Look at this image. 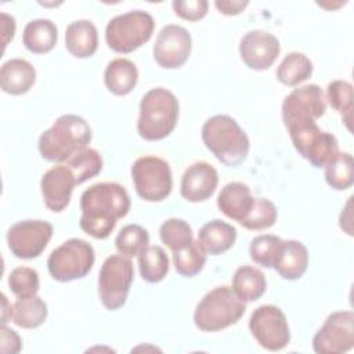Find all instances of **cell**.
<instances>
[{
	"mask_svg": "<svg viewBox=\"0 0 354 354\" xmlns=\"http://www.w3.org/2000/svg\"><path fill=\"white\" fill-rule=\"evenodd\" d=\"M80 210V228L95 239H105L129 213L130 196L118 183H97L82 194Z\"/></svg>",
	"mask_w": 354,
	"mask_h": 354,
	"instance_id": "obj_1",
	"label": "cell"
},
{
	"mask_svg": "<svg viewBox=\"0 0 354 354\" xmlns=\"http://www.w3.org/2000/svg\"><path fill=\"white\" fill-rule=\"evenodd\" d=\"M93 133L82 116L66 113L59 116L50 129L39 138V152L43 159L64 163L72 155L86 148L91 141Z\"/></svg>",
	"mask_w": 354,
	"mask_h": 354,
	"instance_id": "obj_2",
	"label": "cell"
},
{
	"mask_svg": "<svg viewBox=\"0 0 354 354\" xmlns=\"http://www.w3.org/2000/svg\"><path fill=\"white\" fill-rule=\"evenodd\" d=\"M205 147L225 166L236 167L248 156L250 142L238 122L228 115H214L202 126Z\"/></svg>",
	"mask_w": 354,
	"mask_h": 354,
	"instance_id": "obj_3",
	"label": "cell"
},
{
	"mask_svg": "<svg viewBox=\"0 0 354 354\" xmlns=\"http://www.w3.org/2000/svg\"><path fill=\"white\" fill-rule=\"evenodd\" d=\"M178 120V100L165 87H155L147 91L140 102L137 131L147 141L166 138Z\"/></svg>",
	"mask_w": 354,
	"mask_h": 354,
	"instance_id": "obj_4",
	"label": "cell"
},
{
	"mask_svg": "<svg viewBox=\"0 0 354 354\" xmlns=\"http://www.w3.org/2000/svg\"><path fill=\"white\" fill-rule=\"evenodd\" d=\"M246 304L223 285L209 290L194 311V324L202 332H218L236 324L245 314Z\"/></svg>",
	"mask_w": 354,
	"mask_h": 354,
	"instance_id": "obj_5",
	"label": "cell"
},
{
	"mask_svg": "<svg viewBox=\"0 0 354 354\" xmlns=\"http://www.w3.org/2000/svg\"><path fill=\"white\" fill-rule=\"evenodd\" d=\"M155 19L142 10H133L109 19L105 28V40L111 50L127 54L145 44L153 33Z\"/></svg>",
	"mask_w": 354,
	"mask_h": 354,
	"instance_id": "obj_6",
	"label": "cell"
},
{
	"mask_svg": "<svg viewBox=\"0 0 354 354\" xmlns=\"http://www.w3.org/2000/svg\"><path fill=\"white\" fill-rule=\"evenodd\" d=\"M95 253L93 246L79 238H71L55 248L47 260L50 275L59 282L84 278L93 268Z\"/></svg>",
	"mask_w": 354,
	"mask_h": 354,
	"instance_id": "obj_7",
	"label": "cell"
},
{
	"mask_svg": "<svg viewBox=\"0 0 354 354\" xmlns=\"http://www.w3.org/2000/svg\"><path fill=\"white\" fill-rule=\"evenodd\" d=\"M134 279V267L130 257L111 254L105 259L98 274V295L106 310L115 311L124 306Z\"/></svg>",
	"mask_w": 354,
	"mask_h": 354,
	"instance_id": "obj_8",
	"label": "cell"
},
{
	"mask_svg": "<svg viewBox=\"0 0 354 354\" xmlns=\"http://www.w3.org/2000/svg\"><path fill=\"white\" fill-rule=\"evenodd\" d=\"M288 129L293 147L314 167H325L340 151L337 138L318 127L317 122L292 124Z\"/></svg>",
	"mask_w": 354,
	"mask_h": 354,
	"instance_id": "obj_9",
	"label": "cell"
},
{
	"mask_svg": "<svg viewBox=\"0 0 354 354\" xmlns=\"http://www.w3.org/2000/svg\"><path fill=\"white\" fill-rule=\"evenodd\" d=\"M131 178L137 195L147 202L166 199L173 188L170 166L158 156H141L131 166Z\"/></svg>",
	"mask_w": 354,
	"mask_h": 354,
	"instance_id": "obj_10",
	"label": "cell"
},
{
	"mask_svg": "<svg viewBox=\"0 0 354 354\" xmlns=\"http://www.w3.org/2000/svg\"><path fill=\"white\" fill-rule=\"evenodd\" d=\"M249 329L256 342L268 351H279L290 342V329L283 311L272 304L257 307L249 319Z\"/></svg>",
	"mask_w": 354,
	"mask_h": 354,
	"instance_id": "obj_11",
	"label": "cell"
},
{
	"mask_svg": "<svg viewBox=\"0 0 354 354\" xmlns=\"http://www.w3.org/2000/svg\"><path fill=\"white\" fill-rule=\"evenodd\" d=\"M53 232V225L44 220L18 221L7 231V245L10 252L18 259H36L47 248Z\"/></svg>",
	"mask_w": 354,
	"mask_h": 354,
	"instance_id": "obj_12",
	"label": "cell"
},
{
	"mask_svg": "<svg viewBox=\"0 0 354 354\" xmlns=\"http://www.w3.org/2000/svg\"><path fill=\"white\" fill-rule=\"evenodd\" d=\"M354 347V313L335 311L313 337L317 354H343Z\"/></svg>",
	"mask_w": 354,
	"mask_h": 354,
	"instance_id": "obj_13",
	"label": "cell"
},
{
	"mask_svg": "<svg viewBox=\"0 0 354 354\" xmlns=\"http://www.w3.org/2000/svg\"><path fill=\"white\" fill-rule=\"evenodd\" d=\"M326 111L324 93L318 84H306L289 93L282 102V120L285 127L315 122Z\"/></svg>",
	"mask_w": 354,
	"mask_h": 354,
	"instance_id": "obj_14",
	"label": "cell"
},
{
	"mask_svg": "<svg viewBox=\"0 0 354 354\" xmlns=\"http://www.w3.org/2000/svg\"><path fill=\"white\" fill-rule=\"evenodd\" d=\"M192 39L180 25H166L156 36L152 53L156 64L165 69L181 68L189 58Z\"/></svg>",
	"mask_w": 354,
	"mask_h": 354,
	"instance_id": "obj_15",
	"label": "cell"
},
{
	"mask_svg": "<svg viewBox=\"0 0 354 354\" xmlns=\"http://www.w3.org/2000/svg\"><path fill=\"white\" fill-rule=\"evenodd\" d=\"M281 51L277 36L270 32L254 29L245 33L239 43V55L243 64L253 71L268 69Z\"/></svg>",
	"mask_w": 354,
	"mask_h": 354,
	"instance_id": "obj_16",
	"label": "cell"
},
{
	"mask_svg": "<svg viewBox=\"0 0 354 354\" xmlns=\"http://www.w3.org/2000/svg\"><path fill=\"white\" fill-rule=\"evenodd\" d=\"M76 184H79L77 177L65 163H58L47 170L40 181L43 202L47 209L54 213L62 212L69 205Z\"/></svg>",
	"mask_w": 354,
	"mask_h": 354,
	"instance_id": "obj_17",
	"label": "cell"
},
{
	"mask_svg": "<svg viewBox=\"0 0 354 354\" xmlns=\"http://www.w3.org/2000/svg\"><path fill=\"white\" fill-rule=\"evenodd\" d=\"M217 184V170L207 162H195L181 177L180 194L188 202H203L214 194Z\"/></svg>",
	"mask_w": 354,
	"mask_h": 354,
	"instance_id": "obj_18",
	"label": "cell"
},
{
	"mask_svg": "<svg viewBox=\"0 0 354 354\" xmlns=\"http://www.w3.org/2000/svg\"><path fill=\"white\" fill-rule=\"evenodd\" d=\"M254 203V196L250 192V188L243 183H228L225 184L218 196L217 207L228 218L241 223L252 210Z\"/></svg>",
	"mask_w": 354,
	"mask_h": 354,
	"instance_id": "obj_19",
	"label": "cell"
},
{
	"mask_svg": "<svg viewBox=\"0 0 354 354\" xmlns=\"http://www.w3.org/2000/svg\"><path fill=\"white\" fill-rule=\"evenodd\" d=\"M308 266V250L304 243L296 239L282 241L274 270L288 281H295L303 277Z\"/></svg>",
	"mask_w": 354,
	"mask_h": 354,
	"instance_id": "obj_20",
	"label": "cell"
},
{
	"mask_svg": "<svg viewBox=\"0 0 354 354\" xmlns=\"http://www.w3.org/2000/svg\"><path fill=\"white\" fill-rule=\"evenodd\" d=\"M36 82V71L30 62L22 58L6 61L0 69L1 90L11 95L28 93Z\"/></svg>",
	"mask_w": 354,
	"mask_h": 354,
	"instance_id": "obj_21",
	"label": "cell"
},
{
	"mask_svg": "<svg viewBox=\"0 0 354 354\" xmlns=\"http://www.w3.org/2000/svg\"><path fill=\"white\" fill-rule=\"evenodd\" d=\"M65 47L76 58L91 57L98 47V32L88 19L71 22L65 30Z\"/></svg>",
	"mask_w": 354,
	"mask_h": 354,
	"instance_id": "obj_22",
	"label": "cell"
},
{
	"mask_svg": "<svg viewBox=\"0 0 354 354\" xmlns=\"http://www.w3.org/2000/svg\"><path fill=\"white\" fill-rule=\"evenodd\" d=\"M236 241V230L231 224L214 218L203 224L198 232V242L206 254L217 256L230 250Z\"/></svg>",
	"mask_w": 354,
	"mask_h": 354,
	"instance_id": "obj_23",
	"label": "cell"
},
{
	"mask_svg": "<svg viewBox=\"0 0 354 354\" xmlns=\"http://www.w3.org/2000/svg\"><path fill=\"white\" fill-rule=\"evenodd\" d=\"M58 40V29L51 19L29 21L22 33V43L33 54H46L51 51Z\"/></svg>",
	"mask_w": 354,
	"mask_h": 354,
	"instance_id": "obj_24",
	"label": "cell"
},
{
	"mask_svg": "<svg viewBox=\"0 0 354 354\" xmlns=\"http://www.w3.org/2000/svg\"><path fill=\"white\" fill-rule=\"evenodd\" d=\"M138 80V71L133 61L127 58H115L108 62L104 72L106 88L115 95H127Z\"/></svg>",
	"mask_w": 354,
	"mask_h": 354,
	"instance_id": "obj_25",
	"label": "cell"
},
{
	"mask_svg": "<svg viewBox=\"0 0 354 354\" xmlns=\"http://www.w3.org/2000/svg\"><path fill=\"white\" fill-rule=\"evenodd\" d=\"M47 304L37 295L29 297H18L11 304L10 319L24 329H35L47 319Z\"/></svg>",
	"mask_w": 354,
	"mask_h": 354,
	"instance_id": "obj_26",
	"label": "cell"
},
{
	"mask_svg": "<svg viewBox=\"0 0 354 354\" xmlns=\"http://www.w3.org/2000/svg\"><path fill=\"white\" fill-rule=\"evenodd\" d=\"M232 290L245 303L260 299L267 289L264 274L252 266H241L232 277Z\"/></svg>",
	"mask_w": 354,
	"mask_h": 354,
	"instance_id": "obj_27",
	"label": "cell"
},
{
	"mask_svg": "<svg viewBox=\"0 0 354 354\" xmlns=\"http://www.w3.org/2000/svg\"><path fill=\"white\" fill-rule=\"evenodd\" d=\"M313 75L311 59L299 51H292L285 55L277 69V79L285 86H297L306 82Z\"/></svg>",
	"mask_w": 354,
	"mask_h": 354,
	"instance_id": "obj_28",
	"label": "cell"
},
{
	"mask_svg": "<svg viewBox=\"0 0 354 354\" xmlns=\"http://www.w3.org/2000/svg\"><path fill=\"white\" fill-rule=\"evenodd\" d=\"M138 268L144 281L149 283L160 282L169 272V257L160 246L148 245L138 254Z\"/></svg>",
	"mask_w": 354,
	"mask_h": 354,
	"instance_id": "obj_29",
	"label": "cell"
},
{
	"mask_svg": "<svg viewBox=\"0 0 354 354\" xmlns=\"http://www.w3.org/2000/svg\"><path fill=\"white\" fill-rule=\"evenodd\" d=\"M325 180L336 191L348 189L354 184V160L351 153L339 152L325 166Z\"/></svg>",
	"mask_w": 354,
	"mask_h": 354,
	"instance_id": "obj_30",
	"label": "cell"
},
{
	"mask_svg": "<svg viewBox=\"0 0 354 354\" xmlns=\"http://www.w3.org/2000/svg\"><path fill=\"white\" fill-rule=\"evenodd\" d=\"M173 264L180 275L192 278L203 270L206 264V252L198 241H192L183 249L173 252Z\"/></svg>",
	"mask_w": 354,
	"mask_h": 354,
	"instance_id": "obj_31",
	"label": "cell"
},
{
	"mask_svg": "<svg viewBox=\"0 0 354 354\" xmlns=\"http://www.w3.org/2000/svg\"><path fill=\"white\" fill-rule=\"evenodd\" d=\"M64 163L75 173L79 184L95 177L102 170L101 155L90 147H86L82 151L76 152Z\"/></svg>",
	"mask_w": 354,
	"mask_h": 354,
	"instance_id": "obj_32",
	"label": "cell"
},
{
	"mask_svg": "<svg viewBox=\"0 0 354 354\" xmlns=\"http://www.w3.org/2000/svg\"><path fill=\"white\" fill-rule=\"evenodd\" d=\"M148 243L149 234L144 227L138 224L124 225L115 239V246L118 252L130 259L138 256L148 246Z\"/></svg>",
	"mask_w": 354,
	"mask_h": 354,
	"instance_id": "obj_33",
	"label": "cell"
},
{
	"mask_svg": "<svg viewBox=\"0 0 354 354\" xmlns=\"http://www.w3.org/2000/svg\"><path fill=\"white\" fill-rule=\"evenodd\" d=\"M329 105L342 115L346 127L351 130L353 115V86L346 80H333L326 88Z\"/></svg>",
	"mask_w": 354,
	"mask_h": 354,
	"instance_id": "obj_34",
	"label": "cell"
},
{
	"mask_svg": "<svg viewBox=\"0 0 354 354\" xmlns=\"http://www.w3.org/2000/svg\"><path fill=\"white\" fill-rule=\"evenodd\" d=\"M160 241L171 250H180L194 241L191 225L183 218H167L159 228Z\"/></svg>",
	"mask_w": 354,
	"mask_h": 354,
	"instance_id": "obj_35",
	"label": "cell"
},
{
	"mask_svg": "<svg viewBox=\"0 0 354 354\" xmlns=\"http://www.w3.org/2000/svg\"><path fill=\"white\" fill-rule=\"evenodd\" d=\"M282 241L283 239L272 234H264L253 238L249 245L250 259L264 268H272Z\"/></svg>",
	"mask_w": 354,
	"mask_h": 354,
	"instance_id": "obj_36",
	"label": "cell"
},
{
	"mask_svg": "<svg viewBox=\"0 0 354 354\" xmlns=\"http://www.w3.org/2000/svg\"><path fill=\"white\" fill-rule=\"evenodd\" d=\"M278 210L275 205L266 198H254V203L249 214L239 223L250 231H260L272 227L277 221Z\"/></svg>",
	"mask_w": 354,
	"mask_h": 354,
	"instance_id": "obj_37",
	"label": "cell"
},
{
	"mask_svg": "<svg viewBox=\"0 0 354 354\" xmlns=\"http://www.w3.org/2000/svg\"><path fill=\"white\" fill-rule=\"evenodd\" d=\"M8 286L17 297L35 296L40 288L39 274L30 267H17L8 277Z\"/></svg>",
	"mask_w": 354,
	"mask_h": 354,
	"instance_id": "obj_38",
	"label": "cell"
},
{
	"mask_svg": "<svg viewBox=\"0 0 354 354\" xmlns=\"http://www.w3.org/2000/svg\"><path fill=\"white\" fill-rule=\"evenodd\" d=\"M176 15L185 21H199L207 14L209 3L206 0H187V1H173L171 3Z\"/></svg>",
	"mask_w": 354,
	"mask_h": 354,
	"instance_id": "obj_39",
	"label": "cell"
},
{
	"mask_svg": "<svg viewBox=\"0 0 354 354\" xmlns=\"http://www.w3.org/2000/svg\"><path fill=\"white\" fill-rule=\"evenodd\" d=\"M0 351L3 354H17L22 348L19 335L14 329L7 328V325H1L0 328Z\"/></svg>",
	"mask_w": 354,
	"mask_h": 354,
	"instance_id": "obj_40",
	"label": "cell"
},
{
	"mask_svg": "<svg viewBox=\"0 0 354 354\" xmlns=\"http://www.w3.org/2000/svg\"><path fill=\"white\" fill-rule=\"evenodd\" d=\"M248 4H249V1H242V0H217V1H214V6H216V8L221 12V14H224V15H238V14H241L246 7H248Z\"/></svg>",
	"mask_w": 354,
	"mask_h": 354,
	"instance_id": "obj_41",
	"label": "cell"
},
{
	"mask_svg": "<svg viewBox=\"0 0 354 354\" xmlns=\"http://www.w3.org/2000/svg\"><path fill=\"white\" fill-rule=\"evenodd\" d=\"M1 29H3V46L7 47L8 41L12 40L15 33V19L7 12H1Z\"/></svg>",
	"mask_w": 354,
	"mask_h": 354,
	"instance_id": "obj_42",
	"label": "cell"
},
{
	"mask_svg": "<svg viewBox=\"0 0 354 354\" xmlns=\"http://www.w3.org/2000/svg\"><path fill=\"white\" fill-rule=\"evenodd\" d=\"M351 199L353 196L348 198L343 212L340 213V218H339V225L340 228L347 234V235H353V216H351Z\"/></svg>",
	"mask_w": 354,
	"mask_h": 354,
	"instance_id": "obj_43",
	"label": "cell"
},
{
	"mask_svg": "<svg viewBox=\"0 0 354 354\" xmlns=\"http://www.w3.org/2000/svg\"><path fill=\"white\" fill-rule=\"evenodd\" d=\"M11 315V304L7 300V296L1 293V325H7Z\"/></svg>",
	"mask_w": 354,
	"mask_h": 354,
	"instance_id": "obj_44",
	"label": "cell"
}]
</instances>
